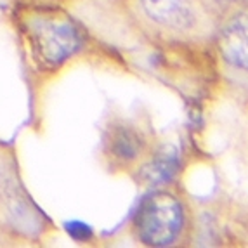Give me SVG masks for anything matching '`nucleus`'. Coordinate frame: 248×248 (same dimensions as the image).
<instances>
[{
  "label": "nucleus",
  "instance_id": "9",
  "mask_svg": "<svg viewBox=\"0 0 248 248\" xmlns=\"http://www.w3.org/2000/svg\"><path fill=\"white\" fill-rule=\"evenodd\" d=\"M71 2H73V0H71ZM71 2H70V5H71Z\"/></svg>",
  "mask_w": 248,
  "mask_h": 248
},
{
  "label": "nucleus",
  "instance_id": "2",
  "mask_svg": "<svg viewBox=\"0 0 248 248\" xmlns=\"http://www.w3.org/2000/svg\"><path fill=\"white\" fill-rule=\"evenodd\" d=\"M56 232V224L26 189L14 146L0 141V245L40 247Z\"/></svg>",
  "mask_w": 248,
  "mask_h": 248
},
{
  "label": "nucleus",
  "instance_id": "8",
  "mask_svg": "<svg viewBox=\"0 0 248 248\" xmlns=\"http://www.w3.org/2000/svg\"><path fill=\"white\" fill-rule=\"evenodd\" d=\"M44 2H61V4H66V5H70V2H71V0H44Z\"/></svg>",
  "mask_w": 248,
  "mask_h": 248
},
{
  "label": "nucleus",
  "instance_id": "6",
  "mask_svg": "<svg viewBox=\"0 0 248 248\" xmlns=\"http://www.w3.org/2000/svg\"><path fill=\"white\" fill-rule=\"evenodd\" d=\"M179 169V155L174 146H161L142 160L136 169V179L139 184L160 186L174 177Z\"/></svg>",
  "mask_w": 248,
  "mask_h": 248
},
{
  "label": "nucleus",
  "instance_id": "5",
  "mask_svg": "<svg viewBox=\"0 0 248 248\" xmlns=\"http://www.w3.org/2000/svg\"><path fill=\"white\" fill-rule=\"evenodd\" d=\"M137 5L142 16L165 28H189L196 19L191 0H137Z\"/></svg>",
  "mask_w": 248,
  "mask_h": 248
},
{
  "label": "nucleus",
  "instance_id": "4",
  "mask_svg": "<svg viewBox=\"0 0 248 248\" xmlns=\"http://www.w3.org/2000/svg\"><path fill=\"white\" fill-rule=\"evenodd\" d=\"M148 137L124 118H111L101 132V156L111 172L137 169L148 156Z\"/></svg>",
  "mask_w": 248,
  "mask_h": 248
},
{
  "label": "nucleus",
  "instance_id": "7",
  "mask_svg": "<svg viewBox=\"0 0 248 248\" xmlns=\"http://www.w3.org/2000/svg\"><path fill=\"white\" fill-rule=\"evenodd\" d=\"M219 47L224 59L232 66L248 70V11L236 16L222 30Z\"/></svg>",
  "mask_w": 248,
  "mask_h": 248
},
{
  "label": "nucleus",
  "instance_id": "1",
  "mask_svg": "<svg viewBox=\"0 0 248 248\" xmlns=\"http://www.w3.org/2000/svg\"><path fill=\"white\" fill-rule=\"evenodd\" d=\"M9 23L17 38L31 94H38L80 61L95 52V40L70 5L44 0H11Z\"/></svg>",
  "mask_w": 248,
  "mask_h": 248
},
{
  "label": "nucleus",
  "instance_id": "3",
  "mask_svg": "<svg viewBox=\"0 0 248 248\" xmlns=\"http://www.w3.org/2000/svg\"><path fill=\"white\" fill-rule=\"evenodd\" d=\"M181 228V203L165 191H155L146 196L134 219L137 240L148 247H167L174 243Z\"/></svg>",
  "mask_w": 248,
  "mask_h": 248
}]
</instances>
